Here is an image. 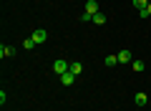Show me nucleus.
I'll use <instances>...</instances> for the list:
<instances>
[{
  "label": "nucleus",
  "mask_w": 151,
  "mask_h": 111,
  "mask_svg": "<svg viewBox=\"0 0 151 111\" xmlns=\"http://www.w3.org/2000/svg\"><path fill=\"white\" fill-rule=\"evenodd\" d=\"M68 68H70V63H65L63 58L53 61V71H55V73H58V76H63V73H65V71H68Z\"/></svg>",
  "instance_id": "obj_1"
},
{
  "label": "nucleus",
  "mask_w": 151,
  "mask_h": 111,
  "mask_svg": "<svg viewBox=\"0 0 151 111\" xmlns=\"http://www.w3.org/2000/svg\"><path fill=\"white\" fill-rule=\"evenodd\" d=\"M116 56H119V63H131V61H134V56H131V51H119Z\"/></svg>",
  "instance_id": "obj_3"
},
{
  "label": "nucleus",
  "mask_w": 151,
  "mask_h": 111,
  "mask_svg": "<svg viewBox=\"0 0 151 111\" xmlns=\"http://www.w3.org/2000/svg\"><path fill=\"white\" fill-rule=\"evenodd\" d=\"M23 46H25V51H30V48H35L38 43L33 41V38H25V41H23Z\"/></svg>",
  "instance_id": "obj_12"
},
{
  "label": "nucleus",
  "mask_w": 151,
  "mask_h": 111,
  "mask_svg": "<svg viewBox=\"0 0 151 111\" xmlns=\"http://www.w3.org/2000/svg\"><path fill=\"white\" fill-rule=\"evenodd\" d=\"M68 71H70V73H76V76H78V73H81V71H83V66L78 63V61H73V63H70V68H68Z\"/></svg>",
  "instance_id": "obj_9"
},
{
  "label": "nucleus",
  "mask_w": 151,
  "mask_h": 111,
  "mask_svg": "<svg viewBox=\"0 0 151 111\" xmlns=\"http://www.w3.org/2000/svg\"><path fill=\"white\" fill-rule=\"evenodd\" d=\"M86 13H88V15H96V13H98V3H96V0H86Z\"/></svg>",
  "instance_id": "obj_5"
},
{
  "label": "nucleus",
  "mask_w": 151,
  "mask_h": 111,
  "mask_svg": "<svg viewBox=\"0 0 151 111\" xmlns=\"http://www.w3.org/2000/svg\"><path fill=\"white\" fill-rule=\"evenodd\" d=\"M149 15H151V3H149Z\"/></svg>",
  "instance_id": "obj_14"
},
{
  "label": "nucleus",
  "mask_w": 151,
  "mask_h": 111,
  "mask_svg": "<svg viewBox=\"0 0 151 111\" xmlns=\"http://www.w3.org/2000/svg\"><path fill=\"white\" fill-rule=\"evenodd\" d=\"M73 81H76V73H70V71H65V73L60 76V83L63 86H73Z\"/></svg>",
  "instance_id": "obj_4"
},
{
  "label": "nucleus",
  "mask_w": 151,
  "mask_h": 111,
  "mask_svg": "<svg viewBox=\"0 0 151 111\" xmlns=\"http://www.w3.org/2000/svg\"><path fill=\"white\" fill-rule=\"evenodd\" d=\"M116 63H119V56H106V66L108 68H113Z\"/></svg>",
  "instance_id": "obj_10"
},
{
  "label": "nucleus",
  "mask_w": 151,
  "mask_h": 111,
  "mask_svg": "<svg viewBox=\"0 0 151 111\" xmlns=\"http://www.w3.org/2000/svg\"><path fill=\"white\" fill-rule=\"evenodd\" d=\"M131 68H134L136 73H141V71L146 68V63H144V61H139V58H134V61H131Z\"/></svg>",
  "instance_id": "obj_6"
},
{
  "label": "nucleus",
  "mask_w": 151,
  "mask_h": 111,
  "mask_svg": "<svg viewBox=\"0 0 151 111\" xmlns=\"http://www.w3.org/2000/svg\"><path fill=\"white\" fill-rule=\"evenodd\" d=\"M33 41H35V43H45V38H48V33H45L43 30V28H38V30H33Z\"/></svg>",
  "instance_id": "obj_2"
},
{
  "label": "nucleus",
  "mask_w": 151,
  "mask_h": 111,
  "mask_svg": "<svg viewBox=\"0 0 151 111\" xmlns=\"http://www.w3.org/2000/svg\"><path fill=\"white\" fill-rule=\"evenodd\" d=\"M93 23H96V25H103V23H106V15H103V13H96V15H93Z\"/></svg>",
  "instance_id": "obj_11"
},
{
  "label": "nucleus",
  "mask_w": 151,
  "mask_h": 111,
  "mask_svg": "<svg viewBox=\"0 0 151 111\" xmlns=\"http://www.w3.org/2000/svg\"><path fill=\"white\" fill-rule=\"evenodd\" d=\"M13 53H15V51H13L10 46H0V56H3V58H10Z\"/></svg>",
  "instance_id": "obj_8"
},
{
  "label": "nucleus",
  "mask_w": 151,
  "mask_h": 111,
  "mask_svg": "<svg viewBox=\"0 0 151 111\" xmlns=\"http://www.w3.org/2000/svg\"><path fill=\"white\" fill-rule=\"evenodd\" d=\"M134 5L139 8V10H141V8H149V0H134Z\"/></svg>",
  "instance_id": "obj_13"
},
{
  "label": "nucleus",
  "mask_w": 151,
  "mask_h": 111,
  "mask_svg": "<svg viewBox=\"0 0 151 111\" xmlns=\"http://www.w3.org/2000/svg\"><path fill=\"white\" fill-rule=\"evenodd\" d=\"M134 101H136V106H146V101H149V96H146L144 91H141V94H136V96H134Z\"/></svg>",
  "instance_id": "obj_7"
}]
</instances>
